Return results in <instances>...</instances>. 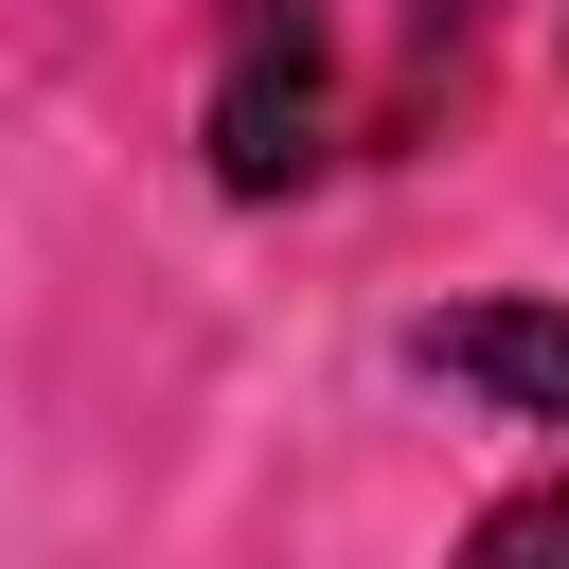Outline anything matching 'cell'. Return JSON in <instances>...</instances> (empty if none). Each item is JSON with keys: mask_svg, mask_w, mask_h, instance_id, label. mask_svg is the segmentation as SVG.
Here are the masks:
<instances>
[{"mask_svg": "<svg viewBox=\"0 0 569 569\" xmlns=\"http://www.w3.org/2000/svg\"><path fill=\"white\" fill-rule=\"evenodd\" d=\"M480 551H498V569H516V551H569V480H533V498H498V516H480Z\"/></svg>", "mask_w": 569, "mask_h": 569, "instance_id": "obj_3", "label": "cell"}, {"mask_svg": "<svg viewBox=\"0 0 569 569\" xmlns=\"http://www.w3.org/2000/svg\"><path fill=\"white\" fill-rule=\"evenodd\" d=\"M196 142H213L231 196H302V178L338 160V36H320V0H231V18H213V107H196Z\"/></svg>", "mask_w": 569, "mask_h": 569, "instance_id": "obj_1", "label": "cell"}, {"mask_svg": "<svg viewBox=\"0 0 569 569\" xmlns=\"http://www.w3.org/2000/svg\"><path fill=\"white\" fill-rule=\"evenodd\" d=\"M427 391H462L480 427L551 445V480H569V302H462V320H427Z\"/></svg>", "mask_w": 569, "mask_h": 569, "instance_id": "obj_2", "label": "cell"}]
</instances>
